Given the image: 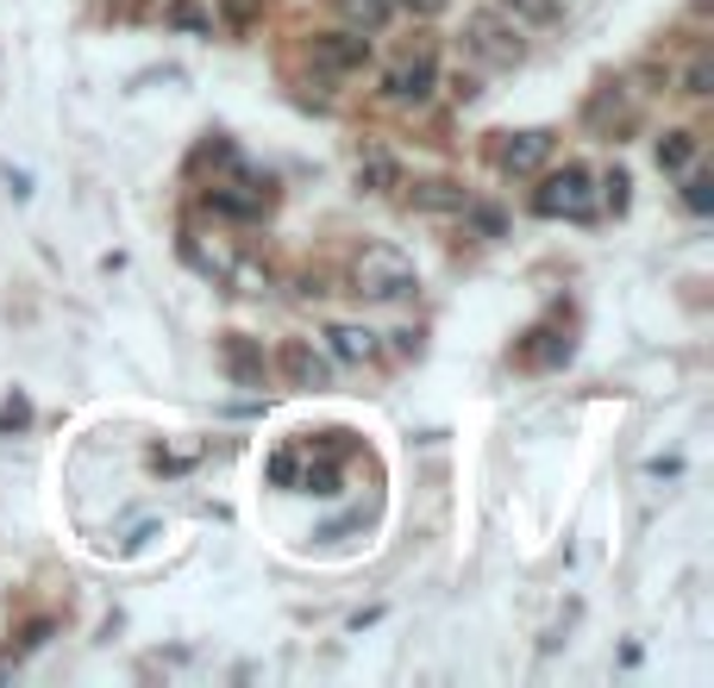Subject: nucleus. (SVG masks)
Masks as SVG:
<instances>
[{"label":"nucleus","instance_id":"13","mask_svg":"<svg viewBox=\"0 0 714 688\" xmlns=\"http://www.w3.org/2000/svg\"><path fill=\"white\" fill-rule=\"evenodd\" d=\"M463 201L470 194L458 182H414V207H426V213H463Z\"/></svg>","mask_w":714,"mask_h":688},{"label":"nucleus","instance_id":"18","mask_svg":"<svg viewBox=\"0 0 714 688\" xmlns=\"http://www.w3.org/2000/svg\"><path fill=\"white\" fill-rule=\"evenodd\" d=\"M308 495H339V470L332 463H320V470H308V476H295Z\"/></svg>","mask_w":714,"mask_h":688},{"label":"nucleus","instance_id":"5","mask_svg":"<svg viewBox=\"0 0 714 688\" xmlns=\"http://www.w3.org/2000/svg\"><path fill=\"white\" fill-rule=\"evenodd\" d=\"M433 82H439L433 57L395 63V69H388V100H395V107H426V100H433Z\"/></svg>","mask_w":714,"mask_h":688},{"label":"nucleus","instance_id":"16","mask_svg":"<svg viewBox=\"0 0 714 688\" xmlns=\"http://www.w3.org/2000/svg\"><path fill=\"white\" fill-rule=\"evenodd\" d=\"M194 458H201V439H182V444H170V451H151V463L163 470V476H175V470H189Z\"/></svg>","mask_w":714,"mask_h":688},{"label":"nucleus","instance_id":"17","mask_svg":"<svg viewBox=\"0 0 714 688\" xmlns=\"http://www.w3.org/2000/svg\"><path fill=\"white\" fill-rule=\"evenodd\" d=\"M683 207H690V213H714V182H708V175H690V182H683Z\"/></svg>","mask_w":714,"mask_h":688},{"label":"nucleus","instance_id":"15","mask_svg":"<svg viewBox=\"0 0 714 688\" xmlns=\"http://www.w3.org/2000/svg\"><path fill=\"white\" fill-rule=\"evenodd\" d=\"M514 25H558V0H502Z\"/></svg>","mask_w":714,"mask_h":688},{"label":"nucleus","instance_id":"20","mask_svg":"<svg viewBox=\"0 0 714 688\" xmlns=\"http://www.w3.org/2000/svg\"><path fill=\"white\" fill-rule=\"evenodd\" d=\"M463 213L477 219V232H483V238H502V213H495V207H470V201H463Z\"/></svg>","mask_w":714,"mask_h":688},{"label":"nucleus","instance_id":"12","mask_svg":"<svg viewBox=\"0 0 714 688\" xmlns=\"http://www.w3.org/2000/svg\"><path fill=\"white\" fill-rule=\"evenodd\" d=\"M388 13H395L388 0H339V20H345L351 32H383Z\"/></svg>","mask_w":714,"mask_h":688},{"label":"nucleus","instance_id":"2","mask_svg":"<svg viewBox=\"0 0 714 688\" xmlns=\"http://www.w3.org/2000/svg\"><path fill=\"white\" fill-rule=\"evenodd\" d=\"M463 44H470V57L489 63V69H521L526 63V44H521V32L508 25V13H470V20H463Z\"/></svg>","mask_w":714,"mask_h":688},{"label":"nucleus","instance_id":"14","mask_svg":"<svg viewBox=\"0 0 714 688\" xmlns=\"http://www.w3.org/2000/svg\"><path fill=\"white\" fill-rule=\"evenodd\" d=\"M695 151H702V138H695V132H664V138H658V170H690V163H695Z\"/></svg>","mask_w":714,"mask_h":688},{"label":"nucleus","instance_id":"24","mask_svg":"<svg viewBox=\"0 0 714 688\" xmlns=\"http://www.w3.org/2000/svg\"><path fill=\"white\" fill-rule=\"evenodd\" d=\"M388 7H407V13H439L445 0H388Z\"/></svg>","mask_w":714,"mask_h":688},{"label":"nucleus","instance_id":"8","mask_svg":"<svg viewBox=\"0 0 714 688\" xmlns=\"http://www.w3.org/2000/svg\"><path fill=\"white\" fill-rule=\"evenodd\" d=\"M283 369L295 376V388H327V383H332V364L313 351V344H301V338L283 351Z\"/></svg>","mask_w":714,"mask_h":688},{"label":"nucleus","instance_id":"11","mask_svg":"<svg viewBox=\"0 0 714 688\" xmlns=\"http://www.w3.org/2000/svg\"><path fill=\"white\" fill-rule=\"evenodd\" d=\"M207 207H213V213H226V219H257V213L270 207V189H252V194H238V189H207Z\"/></svg>","mask_w":714,"mask_h":688},{"label":"nucleus","instance_id":"9","mask_svg":"<svg viewBox=\"0 0 714 688\" xmlns=\"http://www.w3.org/2000/svg\"><path fill=\"white\" fill-rule=\"evenodd\" d=\"M327 338H332V357H339V364H370V357L383 351L370 325H327Z\"/></svg>","mask_w":714,"mask_h":688},{"label":"nucleus","instance_id":"3","mask_svg":"<svg viewBox=\"0 0 714 688\" xmlns=\"http://www.w3.org/2000/svg\"><path fill=\"white\" fill-rule=\"evenodd\" d=\"M589 207H596V189H589V170H577V163L545 175V189L533 194V213H545V219H589Z\"/></svg>","mask_w":714,"mask_h":688},{"label":"nucleus","instance_id":"1","mask_svg":"<svg viewBox=\"0 0 714 688\" xmlns=\"http://www.w3.org/2000/svg\"><path fill=\"white\" fill-rule=\"evenodd\" d=\"M351 288L364 294V301H407L420 276H414V257L395 245H364L351 257Z\"/></svg>","mask_w":714,"mask_h":688},{"label":"nucleus","instance_id":"10","mask_svg":"<svg viewBox=\"0 0 714 688\" xmlns=\"http://www.w3.org/2000/svg\"><path fill=\"white\" fill-rule=\"evenodd\" d=\"M358 189H364V194L402 189V163H395L388 151H364V157H358Z\"/></svg>","mask_w":714,"mask_h":688},{"label":"nucleus","instance_id":"7","mask_svg":"<svg viewBox=\"0 0 714 688\" xmlns=\"http://www.w3.org/2000/svg\"><path fill=\"white\" fill-rule=\"evenodd\" d=\"M545 157H552V132H514L502 144V157H495V163H502L508 175H533Z\"/></svg>","mask_w":714,"mask_h":688},{"label":"nucleus","instance_id":"21","mask_svg":"<svg viewBox=\"0 0 714 688\" xmlns=\"http://www.w3.org/2000/svg\"><path fill=\"white\" fill-rule=\"evenodd\" d=\"M683 82H690V95H714V69H708V57H695Z\"/></svg>","mask_w":714,"mask_h":688},{"label":"nucleus","instance_id":"23","mask_svg":"<svg viewBox=\"0 0 714 688\" xmlns=\"http://www.w3.org/2000/svg\"><path fill=\"white\" fill-rule=\"evenodd\" d=\"M627 189H633V182H627V175H620V170H615V175H608V201H615V213H620V207H627Z\"/></svg>","mask_w":714,"mask_h":688},{"label":"nucleus","instance_id":"22","mask_svg":"<svg viewBox=\"0 0 714 688\" xmlns=\"http://www.w3.org/2000/svg\"><path fill=\"white\" fill-rule=\"evenodd\" d=\"M13 426H25V401H7V407H0V432H13Z\"/></svg>","mask_w":714,"mask_h":688},{"label":"nucleus","instance_id":"4","mask_svg":"<svg viewBox=\"0 0 714 688\" xmlns=\"http://www.w3.org/2000/svg\"><path fill=\"white\" fill-rule=\"evenodd\" d=\"M313 69H327V76H351V69H364L370 57V39H358V32H320V39L308 44Z\"/></svg>","mask_w":714,"mask_h":688},{"label":"nucleus","instance_id":"6","mask_svg":"<svg viewBox=\"0 0 714 688\" xmlns=\"http://www.w3.org/2000/svg\"><path fill=\"white\" fill-rule=\"evenodd\" d=\"M220 364H226V376L238 388H264V351H257L252 338H245V332H232V338H220Z\"/></svg>","mask_w":714,"mask_h":688},{"label":"nucleus","instance_id":"19","mask_svg":"<svg viewBox=\"0 0 714 688\" xmlns=\"http://www.w3.org/2000/svg\"><path fill=\"white\" fill-rule=\"evenodd\" d=\"M264 470H270V482H276V488H295V476H301V463H295V451H276V458L264 463Z\"/></svg>","mask_w":714,"mask_h":688}]
</instances>
